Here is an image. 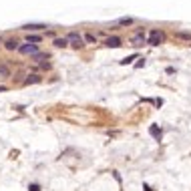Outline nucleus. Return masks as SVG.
Returning <instances> with one entry per match:
<instances>
[{
    "label": "nucleus",
    "mask_w": 191,
    "mask_h": 191,
    "mask_svg": "<svg viewBox=\"0 0 191 191\" xmlns=\"http://www.w3.org/2000/svg\"><path fill=\"white\" fill-rule=\"evenodd\" d=\"M54 46L56 48H65V46H68V40L66 38H54Z\"/></svg>",
    "instance_id": "obj_9"
},
{
    "label": "nucleus",
    "mask_w": 191,
    "mask_h": 191,
    "mask_svg": "<svg viewBox=\"0 0 191 191\" xmlns=\"http://www.w3.org/2000/svg\"><path fill=\"white\" fill-rule=\"evenodd\" d=\"M107 46H111V48H117V46H121V38L119 36H109V38L105 40Z\"/></svg>",
    "instance_id": "obj_5"
},
{
    "label": "nucleus",
    "mask_w": 191,
    "mask_h": 191,
    "mask_svg": "<svg viewBox=\"0 0 191 191\" xmlns=\"http://www.w3.org/2000/svg\"><path fill=\"white\" fill-rule=\"evenodd\" d=\"M18 50H20V54H38V48H36V44H30V42L18 46Z\"/></svg>",
    "instance_id": "obj_4"
},
{
    "label": "nucleus",
    "mask_w": 191,
    "mask_h": 191,
    "mask_svg": "<svg viewBox=\"0 0 191 191\" xmlns=\"http://www.w3.org/2000/svg\"><path fill=\"white\" fill-rule=\"evenodd\" d=\"M131 42H133V46H143L147 42V38H145V34H143V30H137V32L131 36Z\"/></svg>",
    "instance_id": "obj_3"
},
{
    "label": "nucleus",
    "mask_w": 191,
    "mask_h": 191,
    "mask_svg": "<svg viewBox=\"0 0 191 191\" xmlns=\"http://www.w3.org/2000/svg\"><path fill=\"white\" fill-rule=\"evenodd\" d=\"M175 36L177 38H183V40H191V32H181L179 30V32H175Z\"/></svg>",
    "instance_id": "obj_11"
},
{
    "label": "nucleus",
    "mask_w": 191,
    "mask_h": 191,
    "mask_svg": "<svg viewBox=\"0 0 191 191\" xmlns=\"http://www.w3.org/2000/svg\"><path fill=\"white\" fill-rule=\"evenodd\" d=\"M46 28V24H24L22 30H26V32H34V30H42Z\"/></svg>",
    "instance_id": "obj_6"
},
{
    "label": "nucleus",
    "mask_w": 191,
    "mask_h": 191,
    "mask_svg": "<svg viewBox=\"0 0 191 191\" xmlns=\"http://www.w3.org/2000/svg\"><path fill=\"white\" fill-rule=\"evenodd\" d=\"M2 91H6V86H0V92H2Z\"/></svg>",
    "instance_id": "obj_18"
},
{
    "label": "nucleus",
    "mask_w": 191,
    "mask_h": 191,
    "mask_svg": "<svg viewBox=\"0 0 191 191\" xmlns=\"http://www.w3.org/2000/svg\"><path fill=\"white\" fill-rule=\"evenodd\" d=\"M133 59H135V54H133V56H127L125 60H121V65H129V62H131Z\"/></svg>",
    "instance_id": "obj_16"
},
{
    "label": "nucleus",
    "mask_w": 191,
    "mask_h": 191,
    "mask_svg": "<svg viewBox=\"0 0 191 191\" xmlns=\"http://www.w3.org/2000/svg\"><path fill=\"white\" fill-rule=\"evenodd\" d=\"M28 42L30 44H36V42H40V36L38 34H28Z\"/></svg>",
    "instance_id": "obj_12"
},
{
    "label": "nucleus",
    "mask_w": 191,
    "mask_h": 191,
    "mask_svg": "<svg viewBox=\"0 0 191 191\" xmlns=\"http://www.w3.org/2000/svg\"><path fill=\"white\" fill-rule=\"evenodd\" d=\"M163 38H165V34L161 32V30H157V28H153L147 42H149V44H153V46H157V44H161V42H163Z\"/></svg>",
    "instance_id": "obj_1"
},
{
    "label": "nucleus",
    "mask_w": 191,
    "mask_h": 191,
    "mask_svg": "<svg viewBox=\"0 0 191 191\" xmlns=\"http://www.w3.org/2000/svg\"><path fill=\"white\" fill-rule=\"evenodd\" d=\"M4 46H6L8 50H16V48H18V42H16L14 38H8L6 42H4Z\"/></svg>",
    "instance_id": "obj_7"
},
{
    "label": "nucleus",
    "mask_w": 191,
    "mask_h": 191,
    "mask_svg": "<svg viewBox=\"0 0 191 191\" xmlns=\"http://www.w3.org/2000/svg\"><path fill=\"white\" fill-rule=\"evenodd\" d=\"M83 38H85L86 42H97V38H95V34H91V32H86L85 36H83Z\"/></svg>",
    "instance_id": "obj_15"
},
{
    "label": "nucleus",
    "mask_w": 191,
    "mask_h": 191,
    "mask_svg": "<svg viewBox=\"0 0 191 191\" xmlns=\"http://www.w3.org/2000/svg\"><path fill=\"white\" fill-rule=\"evenodd\" d=\"M34 83H40V77H38V74H30L28 79H24V85H34Z\"/></svg>",
    "instance_id": "obj_8"
},
{
    "label": "nucleus",
    "mask_w": 191,
    "mask_h": 191,
    "mask_svg": "<svg viewBox=\"0 0 191 191\" xmlns=\"http://www.w3.org/2000/svg\"><path fill=\"white\" fill-rule=\"evenodd\" d=\"M0 42H2V38H0Z\"/></svg>",
    "instance_id": "obj_19"
},
{
    "label": "nucleus",
    "mask_w": 191,
    "mask_h": 191,
    "mask_svg": "<svg viewBox=\"0 0 191 191\" xmlns=\"http://www.w3.org/2000/svg\"><path fill=\"white\" fill-rule=\"evenodd\" d=\"M149 133H151V135H153L155 139H161V129H157L155 125H151V127H149Z\"/></svg>",
    "instance_id": "obj_10"
},
{
    "label": "nucleus",
    "mask_w": 191,
    "mask_h": 191,
    "mask_svg": "<svg viewBox=\"0 0 191 191\" xmlns=\"http://www.w3.org/2000/svg\"><path fill=\"white\" fill-rule=\"evenodd\" d=\"M8 74H10V71H8V66L0 65V77H8Z\"/></svg>",
    "instance_id": "obj_13"
},
{
    "label": "nucleus",
    "mask_w": 191,
    "mask_h": 191,
    "mask_svg": "<svg viewBox=\"0 0 191 191\" xmlns=\"http://www.w3.org/2000/svg\"><path fill=\"white\" fill-rule=\"evenodd\" d=\"M133 18H129V16H125V18H119L117 20V24H131Z\"/></svg>",
    "instance_id": "obj_14"
},
{
    "label": "nucleus",
    "mask_w": 191,
    "mask_h": 191,
    "mask_svg": "<svg viewBox=\"0 0 191 191\" xmlns=\"http://www.w3.org/2000/svg\"><path fill=\"white\" fill-rule=\"evenodd\" d=\"M28 189H30V191H40V187H38V185H30Z\"/></svg>",
    "instance_id": "obj_17"
},
{
    "label": "nucleus",
    "mask_w": 191,
    "mask_h": 191,
    "mask_svg": "<svg viewBox=\"0 0 191 191\" xmlns=\"http://www.w3.org/2000/svg\"><path fill=\"white\" fill-rule=\"evenodd\" d=\"M66 40H68V42H71L74 48H80V46H83V36H80L79 32H68Z\"/></svg>",
    "instance_id": "obj_2"
}]
</instances>
